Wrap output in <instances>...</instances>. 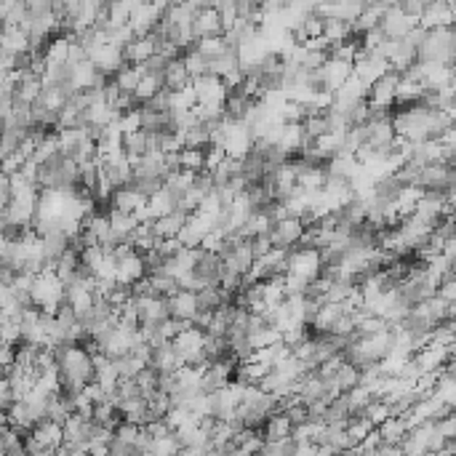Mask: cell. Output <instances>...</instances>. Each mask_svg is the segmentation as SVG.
Masks as SVG:
<instances>
[{"label":"cell","instance_id":"25","mask_svg":"<svg viewBox=\"0 0 456 456\" xmlns=\"http://www.w3.org/2000/svg\"><path fill=\"white\" fill-rule=\"evenodd\" d=\"M160 80H163V88L171 91V94H173V91H182V88L190 86L192 80H190V75H187V70H184V64H182V56L168 62L163 75H160Z\"/></svg>","mask_w":456,"mask_h":456},{"label":"cell","instance_id":"17","mask_svg":"<svg viewBox=\"0 0 456 456\" xmlns=\"http://www.w3.org/2000/svg\"><path fill=\"white\" fill-rule=\"evenodd\" d=\"M224 264L216 254H208V251H200L197 254V262L192 267V275L197 278V283L203 288L208 286H219V275H221Z\"/></svg>","mask_w":456,"mask_h":456},{"label":"cell","instance_id":"21","mask_svg":"<svg viewBox=\"0 0 456 456\" xmlns=\"http://www.w3.org/2000/svg\"><path fill=\"white\" fill-rule=\"evenodd\" d=\"M166 307H168V317L190 323L192 317H195V312H197V299H195V293H190V291H176L173 296L166 299Z\"/></svg>","mask_w":456,"mask_h":456},{"label":"cell","instance_id":"46","mask_svg":"<svg viewBox=\"0 0 456 456\" xmlns=\"http://www.w3.org/2000/svg\"><path fill=\"white\" fill-rule=\"evenodd\" d=\"M302 131H304V136L307 139H320V136H326L328 134V123H326V115H310V118L302 120Z\"/></svg>","mask_w":456,"mask_h":456},{"label":"cell","instance_id":"14","mask_svg":"<svg viewBox=\"0 0 456 456\" xmlns=\"http://www.w3.org/2000/svg\"><path fill=\"white\" fill-rule=\"evenodd\" d=\"M86 59L94 64L96 72H101V75H107V77H112V75L125 64V62H123V48L112 46V43H104V46L94 48Z\"/></svg>","mask_w":456,"mask_h":456},{"label":"cell","instance_id":"54","mask_svg":"<svg viewBox=\"0 0 456 456\" xmlns=\"http://www.w3.org/2000/svg\"><path fill=\"white\" fill-rule=\"evenodd\" d=\"M398 8H400V14H406L408 19L419 22V16H422V11H424V0H400Z\"/></svg>","mask_w":456,"mask_h":456},{"label":"cell","instance_id":"33","mask_svg":"<svg viewBox=\"0 0 456 456\" xmlns=\"http://www.w3.org/2000/svg\"><path fill=\"white\" fill-rule=\"evenodd\" d=\"M358 379H360V371L355 368V365H350V363L344 360V363L336 368V374L328 379V382L334 384L336 392L341 395V392H350L352 387H358Z\"/></svg>","mask_w":456,"mask_h":456},{"label":"cell","instance_id":"11","mask_svg":"<svg viewBox=\"0 0 456 456\" xmlns=\"http://www.w3.org/2000/svg\"><path fill=\"white\" fill-rule=\"evenodd\" d=\"M365 3L360 0H341V3H315V14L320 19H336V22L352 24L363 14Z\"/></svg>","mask_w":456,"mask_h":456},{"label":"cell","instance_id":"4","mask_svg":"<svg viewBox=\"0 0 456 456\" xmlns=\"http://www.w3.org/2000/svg\"><path fill=\"white\" fill-rule=\"evenodd\" d=\"M286 275H293L299 280H315L320 275V254L315 248H291L288 251V269Z\"/></svg>","mask_w":456,"mask_h":456},{"label":"cell","instance_id":"19","mask_svg":"<svg viewBox=\"0 0 456 456\" xmlns=\"http://www.w3.org/2000/svg\"><path fill=\"white\" fill-rule=\"evenodd\" d=\"M147 278V267H144V259L139 254H131V256H125V259H120L115 262V280H118V286H134L136 280H142Z\"/></svg>","mask_w":456,"mask_h":456},{"label":"cell","instance_id":"26","mask_svg":"<svg viewBox=\"0 0 456 456\" xmlns=\"http://www.w3.org/2000/svg\"><path fill=\"white\" fill-rule=\"evenodd\" d=\"M27 51H29V38L24 35L19 27H5L3 35H0V53L22 56Z\"/></svg>","mask_w":456,"mask_h":456},{"label":"cell","instance_id":"24","mask_svg":"<svg viewBox=\"0 0 456 456\" xmlns=\"http://www.w3.org/2000/svg\"><path fill=\"white\" fill-rule=\"evenodd\" d=\"M221 35V27H219V19H216L214 8L206 5L200 14L192 16V38L195 40H203V38H216Z\"/></svg>","mask_w":456,"mask_h":456},{"label":"cell","instance_id":"44","mask_svg":"<svg viewBox=\"0 0 456 456\" xmlns=\"http://www.w3.org/2000/svg\"><path fill=\"white\" fill-rule=\"evenodd\" d=\"M77 259H80V267H86L88 272H96L104 264V259H107V251L101 245H91V248H83L77 254Z\"/></svg>","mask_w":456,"mask_h":456},{"label":"cell","instance_id":"28","mask_svg":"<svg viewBox=\"0 0 456 456\" xmlns=\"http://www.w3.org/2000/svg\"><path fill=\"white\" fill-rule=\"evenodd\" d=\"M291 430H293V427L288 424L286 416H283V413H275V416H269V419L262 424L259 435H262L264 443H278V440L291 437Z\"/></svg>","mask_w":456,"mask_h":456},{"label":"cell","instance_id":"30","mask_svg":"<svg viewBox=\"0 0 456 456\" xmlns=\"http://www.w3.org/2000/svg\"><path fill=\"white\" fill-rule=\"evenodd\" d=\"M195 299H197V312H214V310H219L221 304L232 302V296H230V293H224L219 286L200 288V291L195 293Z\"/></svg>","mask_w":456,"mask_h":456},{"label":"cell","instance_id":"10","mask_svg":"<svg viewBox=\"0 0 456 456\" xmlns=\"http://www.w3.org/2000/svg\"><path fill=\"white\" fill-rule=\"evenodd\" d=\"M35 203L38 197H11L5 211H3V224L5 227H32V219H35Z\"/></svg>","mask_w":456,"mask_h":456},{"label":"cell","instance_id":"3","mask_svg":"<svg viewBox=\"0 0 456 456\" xmlns=\"http://www.w3.org/2000/svg\"><path fill=\"white\" fill-rule=\"evenodd\" d=\"M29 302H32L35 310L53 315L59 310V304L64 302V286L56 280L53 272H40V275H35V283H32V291H29Z\"/></svg>","mask_w":456,"mask_h":456},{"label":"cell","instance_id":"5","mask_svg":"<svg viewBox=\"0 0 456 456\" xmlns=\"http://www.w3.org/2000/svg\"><path fill=\"white\" fill-rule=\"evenodd\" d=\"M456 5L448 0H424V11L416 27L422 29H437V27H454Z\"/></svg>","mask_w":456,"mask_h":456},{"label":"cell","instance_id":"42","mask_svg":"<svg viewBox=\"0 0 456 456\" xmlns=\"http://www.w3.org/2000/svg\"><path fill=\"white\" fill-rule=\"evenodd\" d=\"M358 51H360V40L358 38H352V40H344V43H339V46L331 48V51H328V59L344 62V64H355Z\"/></svg>","mask_w":456,"mask_h":456},{"label":"cell","instance_id":"56","mask_svg":"<svg viewBox=\"0 0 456 456\" xmlns=\"http://www.w3.org/2000/svg\"><path fill=\"white\" fill-rule=\"evenodd\" d=\"M251 243V251H254V259H262L264 254L272 248V243H269V238L267 235H256L254 240H248Z\"/></svg>","mask_w":456,"mask_h":456},{"label":"cell","instance_id":"20","mask_svg":"<svg viewBox=\"0 0 456 456\" xmlns=\"http://www.w3.org/2000/svg\"><path fill=\"white\" fill-rule=\"evenodd\" d=\"M29 437L40 446V448H48V451H56L62 443H64V435H62V424H56V422H51V419H40L32 432H29Z\"/></svg>","mask_w":456,"mask_h":456},{"label":"cell","instance_id":"34","mask_svg":"<svg viewBox=\"0 0 456 456\" xmlns=\"http://www.w3.org/2000/svg\"><path fill=\"white\" fill-rule=\"evenodd\" d=\"M238 70V53L235 51H221L219 56L214 59H208V75H214V77H227L230 72Z\"/></svg>","mask_w":456,"mask_h":456},{"label":"cell","instance_id":"2","mask_svg":"<svg viewBox=\"0 0 456 456\" xmlns=\"http://www.w3.org/2000/svg\"><path fill=\"white\" fill-rule=\"evenodd\" d=\"M219 136H221V152L224 158L230 160H243L251 147H254V136H251V128L245 123H235V120H221L219 123Z\"/></svg>","mask_w":456,"mask_h":456},{"label":"cell","instance_id":"27","mask_svg":"<svg viewBox=\"0 0 456 456\" xmlns=\"http://www.w3.org/2000/svg\"><path fill=\"white\" fill-rule=\"evenodd\" d=\"M358 171L360 166H358V160H355V155H344V152L334 155V158L326 163V176H331V179H344V182H350Z\"/></svg>","mask_w":456,"mask_h":456},{"label":"cell","instance_id":"8","mask_svg":"<svg viewBox=\"0 0 456 456\" xmlns=\"http://www.w3.org/2000/svg\"><path fill=\"white\" fill-rule=\"evenodd\" d=\"M190 86H192V94H195V104H216V107H221L224 99H227L224 83H221L219 77H214V75L195 77Z\"/></svg>","mask_w":456,"mask_h":456},{"label":"cell","instance_id":"49","mask_svg":"<svg viewBox=\"0 0 456 456\" xmlns=\"http://www.w3.org/2000/svg\"><path fill=\"white\" fill-rule=\"evenodd\" d=\"M195 107V94H192V86L182 88V91H173L168 99V110H192Z\"/></svg>","mask_w":456,"mask_h":456},{"label":"cell","instance_id":"38","mask_svg":"<svg viewBox=\"0 0 456 456\" xmlns=\"http://www.w3.org/2000/svg\"><path fill=\"white\" fill-rule=\"evenodd\" d=\"M147 208H149V214L155 216V219H160V216L176 211V200H173V195H171L168 190H160L147 200Z\"/></svg>","mask_w":456,"mask_h":456},{"label":"cell","instance_id":"48","mask_svg":"<svg viewBox=\"0 0 456 456\" xmlns=\"http://www.w3.org/2000/svg\"><path fill=\"white\" fill-rule=\"evenodd\" d=\"M112 365H115V371H118V379H134V376H136V374L144 368V365H139V363L131 358V355L115 358L112 360Z\"/></svg>","mask_w":456,"mask_h":456},{"label":"cell","instance_id":"45","mask_svg":"<svg viewBox=\"0 0 456 456\" xmlns=\"http://www.w3.org/2000/svg\"><path fill=\"white\" fill-rule=\"evenodd\" d=\"M134 382H136V389H139V395H142L144 400L158 392V374L149 371V368H142V371L134 376Z\"/></svg>","mask_w":456,"mask_h":456},{"label":"cell","instance_id":"39","mask_svg":"<svg viewBox=\"0 0 456 456\" xmlns=\"http://www.w3.org/2000/svg\"><path fill=\"white\" fill-rule=\"evenodd\" d=\"M182 64H184V70H187V75H190V80L208 75V59L200 56L195 48H190V51L182 53Z\"/></svg>","mask_w":456,"mask_h":456},{"label":"cell","instance_id":"16","mask_svg":"<svg viewBox=\"0 0 456 456\" xmlns=\"http://www.w3.org/2000/svg\"><path fill=\"white\" fill-rule=\"evenodd\" d=\"M413 27H416V22L408 19L406 14H400L398 3H392L382 14V19H379V29L384 32V38H389V40H400L408 29H413Z\"/></svg>","mask_w":456,"mask_h":456},{"label":"cell","instance_id":"7","mask_svg":"<svg viewBox=\"0 0 456 456\" xmlns=\"http://www.w3.org/2000/svg\"><path fill=\"white\" fill-rule=\"evenodd\" d=\"M398 80H400V75L398 72H384L382 77L368 88V96H365V104H371V107H376V110H389L392 112V107H395V88H398Z\"/></svg>","mask_w":456,"mask_h":456},{"label":"cell","instance_id":"29","mask_svg":"<svg viewBox=\"0 0 456 456\" xmlns=\"http://www.w3.org/2000/svg\"><path fill=\"white\" fill-rule=\"evenodd\" d=\"M142 75L144 72L139 64H136V67H134V64H123L110 80H112V86L118 88L120 94H134L136 86H139V80H142Z\"/></svg>","mask_w":456,"mask_h":456},{"label":"cell","instance_id":"32","mask_svg":"<svg viewBox=\"0 0 456 456\" xmlns=\"http://www.w3.org/2000/svg\"><path fill=\"white\" fill-rule=\"evenodd\" d=\"M376 432H379V440H382L384 446H400L408 430L403 419H387V422H382L376 427Z\"/></svg>","mask_w":456,"mask_h":456},{"label":"cell","instance_id":"15","mask_svg":"<svg viewBox=\"0 0 456 456\" xmlns=\"http://www.w3.org/2000/svg\"><path fill=\"white\" fill-rule=\"evenodd\" d=\"M317 77H320V91L334 94V91H339V88L352 77V64L326 59V64L317 70Z\"/></svg>","mask_w":456,"mask_h":456},{"label":"cell","instance_id":"31","mask_svg":"<svg viewBox=\"0 0 456 456\" xmlns=\"http://www.w3.org/2000/svg\"><path fill=\"white\" fill-rule=\"evenodd\" d=\"M320 29H323V19L312 11V14H307V16L302 19V24H299L296 29H291V38H293L296 46H304L312 38H320Z\"/></svg>","mask_w":456,"mask_h":456},{"label":"cell","instance_id":"50","mask_svg":"<svg viewBox=\"0 0 456 456\" xmlns=\"http://www.w3.org/2000/svg\"><path fill=\"white\" fill-rule=\"evenodd\" d=\"M248 341H251V347H254V350H267V347H272V344H278V341H280V334H278L272 326H267V328L259 331V334L248 336Z\"/></svg>","mask_w":456,"mask_h":456},{"label":"cell","instance_id":"1","mask_svg":"<svg viewBox=\"0 0 456 456\" xmlns=\"http://www.w3.org/2000/svg\"><path fill=\"white\" fill-rule=\"evenodd\" d=\"M454 59H456L454 27L427 29L422 46L416 48V62H422V64H446V67H454Z\"/></svg>","mask_w":456,"mask_h":456},{"label":"cell","instance_id":"9","mask_svg":"<svg viewBox=\"0 0 456 456\" xmlns=\"http://www.w3.org/2000/svg\"><path fill=\"white\" fill-rule=\"evenodd\" d=\"M456 184V173L451 166H443V163H432L419 171V182L416 187L419 190H454Z\"/></svg>","mask_w":456,"mask_h":456},{"label":"cell","instance_id":"18","mask_svg":"<svg viewBox=\"0 0 456 456\" xmlns=\"http://www.w3.org/2000/svg\"><path fill=\"white\" fill-rule=\"evenodd\" d=\"M147 368L155 371V374H173L179 368H184V363L176 355L173 344L168 341V344H160V347H152V358L147 363Z\"/></svg>","mask_w":456,"mask_h":456},{"label":"cell","instance_id":"13","mask_svg":"<svg viewBox=\"0 0 456 456\" xmlns=\"http://www.w3.org/2000/svg\"><path fill=\"white\" fill-rule=\"evenodd\" d=\"M158 46H160V38H158L155 29L142 35V38H134L128 46H123V62L136 67V64L147 62L152 53H158Z\"/></svg>","mask_w":456,"mask_h":456},{"label":"cell","instance_id":"57","mask_svg":"<svg viewBox=\"0 0 456 456\" xmlns=\"http://www.w3.org/2000/svg\"><path fill=\"white\" fill-rule=\"evenodd\" d=\"M221 160H224L221 147H208V149H206V168H203V171H208V173H211V171H214Z\"/></svg>","mask_w":456,"mask_h":456},{"label":"cell","instance_id":"23","mask_svg":"<svg viewBox=\"0 0 456 456\" xmlns=\"http://www.w3.org/2000/svg\"><path fill=\"white\" fill-rule=\"evenodd\" d=\"M187 216L190 214H184V211H171V214L155 219V221H152V235H155V240L176 238L179 230L187 224Z\"/></svg>","mask_w":456,"mask_h":456},{"label":"cell","instance_id":"22","mask_svg":"<svg viewBox=\"0 0 456 456\" xmlns=\"http://www.w3.org/2000/svg\"><path fill=\"white\" fill-rule=\"evenodd\" d=\"M144 203L147 200L131 184H123V187L112 190V195H110V211H120V214H134V211L142 208Z\"/></svg>","mask_w":456,"mask_h":456},{"label":"cell","instance_id":"41","mask_svg":"<svg viewBox=\"0 0 456 456\" xmlns=\"http://www.w3.org/2000/svg\"><path fill=\"white\" fill-rule=\"evenodd\" d=\"M160 88H163L160 75H142V80H139V86H136V91H134V99H136L139 104H147Z\"/></svg>","mask_w":456,"mask_h":456},{"label":"cell","instance_id":"51","mask_svg":"<svg viewBox=\"0 0 456 456\" xmlns=\"http://www.w3.org/2000/svg\"><path fill=\"white\" fill-rule=\"evenodd\" d=\"M115 125H118L120 134H134V131H139V110L125 112V115L115 118Z\"/></svg>","mask_w":456,"mask_h":456},{"label":"cell","instance_id":"37","mask_svg":"<svg viewBox=\"0 0 456 456\" xmlns=\"http://www.w3.org/2000/svg\"><path fill=\"white\" fill-rule=\"evenodd\" d=\"M235 176H240V160H230V158H224V160L211 171L214 187H227Z\"/></svg>","mask_w":456,"mask_h":456},{"label":"cell","instance_id":"12","mask_svg":"<svg viewBox=\"0 0 456 456\" xmlns=\"http://www.w3.org/2000/svg\"><path fill=\"white\" fill-rule=\"evenodd\" d=\"M134 302V310L139 315V326H155L160 320H168V307H166V299L163 296H131Z\"/></svg>","mask_w":456,"mask_h":456},{"label":"cell","instance_id":"36","mask_svg":"<svg viewBox=\"0 0 456 456\" xmlns=\"http://www.w3.org/2000/svg\"><path fill=\"white\" fill-rule=\"evenodd\" d=\"M176 160H179V171H190V173H200L206 168V149H179L176 152Z\"/></svg>","mask_w":456,"mask_h":456},{"label":"cell","instance_id":"6","mask_svg":"<svg viewBox=\"0 0 456 456\" xmlns=\"http://www.w3.org/2000/svg\"><path fill=\"white\" fill-rule=\"evenodd\" d=\"M304 232V224L299 219H280V221H272L267 238L272 243V248H280V251H291L299 245V238Z\"/></svg>","mask_w":456,"mask_h":456},{"label":"cell","instance_id":"52","mask_svg":"<svg viewBox=\"0 0 456 456\" xmlns=\"http://www.w3.org/2000/svg\"><path fill=\"white\" fill-rule=\"evenodd\" d=\"M155 251H158V256H160L163 262H168L171 256H176V254L182 251V245H179V240H176V238L158 240V243H155Z\"/></svg>","mask_w":456,"mask_h":456},{"label":"cell","instance_id":"35","mask_svg":"<svg viewBox=\"0 0 456 456\" xmlns=\"http://www.w3.org/2000/svg\"><path fill=\"white\" fill-rule=\"evenodd\" d=\"M320 38L328 40V46L334 48L344 40H352V32H350V24L336 22V19H323V29H320Z\"/></svg>","mask_w":456,"mask_h":456},{"label":"cell","instance_id":"53","mask_svg":"<svg viewBox=\"0 0 456 456\" xmlns=\"http://www.w3.org/2000/svg\"><path fill=\"white\" fill-rule=\"evenodd\" d=\"M435 296H437L440 302H446V304H454L456 302V280L454 278L440 280V286H437V291H435Z\"/></svg>","mask_w":456,"mask_h":456},{"label":"cell","instance_id":"47","mask_svg":"<svg viewBox=\"0 0 456 456\" xmlns=\"http://www.w3.org/2000/svg\"><path fill=\"white\" fill-rule=\"evenodd\" d=\"M195 51L200 53V56H206V59H214L219 56L221 51H227L224 48V40H221V35H216V38H203V40H195Z\"/></svg>","mask_w":456,"mask_h":456},{"label":"cell","instance_id":"55","mask_svg":"<svg viewBox=\"0 0 456 456\" xmlns=\"http://www.w3.org/2000/svg\"><path fill=\"white\" fill-rule=\"evenodd\" d=\"M115 395H118V400H128V398H136V395H139V389H136V382H134V379H118V384H115Z\"/></svg>","mask_w":456,"mask_h":456},{"label":"cell","instance_id":"40","mask_svg":"<svg viewBox=\"0 0 456 456\" xmlns=\"http://www.w3.org/2000/svg\"><path fill=\"white\" fill-rule=\"evenodd\" d=\"M216 19H219V27L221 32H227L232 24L238 22V8H235V0H219V3H211Z\"/></svg>","mask_w":456,"mask_h":456},{"label":"cell","instance_id":"58","mask_svg":"<svg viewBox=\"0 0 456 456\" xmlns=\"http://www.w3.org/2000/svg\"><path fill=\"white\" fill-rule=\"evenodd\" d=\"M0 128H3V123H0Z\"/></svg>","mask_w":456,"mask_h":456},{"label":"cell","instance_id":"43","mask_svg":"<svg viewBox=\"0 0 456 456\" xmlns=\"http://www.w3.org/2000/svg\"><path fill=\"white\" fill-rule=\"evenodd\" d=\"M147 149H149V144H147V134H144L142 128L134 131V134H123V152H125V155L142 158Z\"/></svg>","mask_w":456,"mask_h":456}]
</instances>
